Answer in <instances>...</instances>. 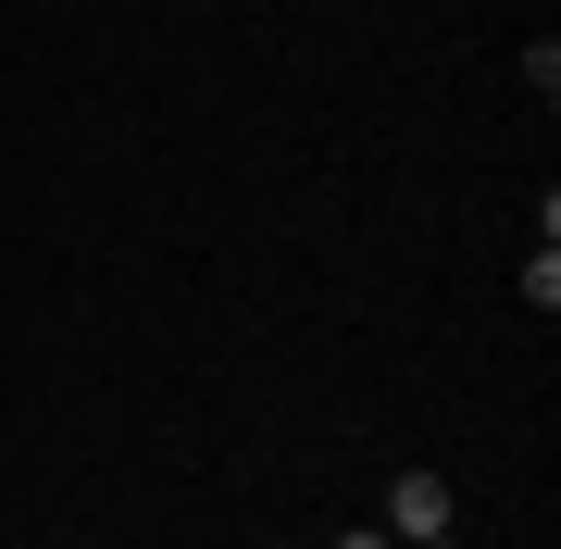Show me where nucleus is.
<instances>
[{
  "mask_svg": "<svg viewBox=\"0 0 561 549\" xmlns=\"http://www.w3.org/2000/svg\"><path fill=\"white\" fill-rule=\"evenodd\" d=\"M387 537H400V549H437L449 537V488H437V474H400V488H387Z\"/></svg>",
  "mask_w": 561,
  "mask_h": 549,
  "instance_id": "f257e3e1",
  "label": "nucleus"
},
{
  "mask_svg": "<svg viewBox=\"0 0 561 549\" xmlns=\"http://www.w3.org/2000/svg\"><path fill=\"white\" fill-rule=\"evenodd\" d=\"M337 549H400V537H387V525H350V537H337Z\"/></svg>",
  "mask_w": 561,
  "mask_h": 549,
  "instance_id": "f03ea898",
  "label": "nucleus"
}]
</instances>
